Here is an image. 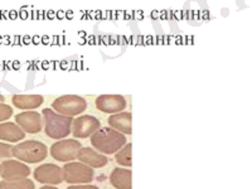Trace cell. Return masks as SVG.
Masks as SVG:
<instances>
[{"instance_id": "obj_1", "label": "cell", "mask_w": 252, "mask_h": 189, "mask_svg": "<svg viewBox=\"0 0 252 189\" xmlns=\"http://www.w3.org/2000/svg\"><path fill=\"white\" fill-rule=\"evenodd\" d=\"M91 145L103 155L116 154L126 145V136L112 127H102L91 136Z\"/></svg>"}, {"instance_id": "obj_2", "label": "cell", "mask_w": 252, "mask_h": 189, "mask_svg": "<svg viewBox=\"0 0 252 189\" xmlns=\"http://www.w3.org/2000/svg\"><path fill=\"white\" fill-rule=\"evenodd\" d=\"M42 115L44 119V132L48 138L62 140L71 134L73 118L58 114L52 109H44Z\"/></svg>"}, {"instance_id": "obj_3", "label": "cell", "mask_w": 252, "mask_h": 189, "mask_svg": "<svg viewBox=\"0 0 252 189\" xmlns=\"http://www.w3.org/2000/svg\"><path fill=\"white\" fill-rule=\"evenodd\" d=\"M47 154H48L47 146L37 140L23 141L12 148V157L28 164L43 161L47 158Z\"/></svg>"}, {"instance_id": "obj_4", "label": "cell", "mask_w": 252, "mask_h": 189, "mask_svg": "<svg viewBox=\"0 0 252 189\" xmlns=\"http://www.w3.org/2000/svg\"><path fill=\"white\" fill-rule=\"evenodd\" d=\"M87 106V101L77 94H64L56 98L52 103V107L56 112L71 118L86 111Z\"/></svg>"}, {"instance_id": "obj_5", "label": "cell", "mask_w": 252, "mask_h": 189, "mask_svg": "<svg viewBox=\"0 0 252 189\" xmlns=\"http://www.w3.org/2000/svg\"><path fill=\"white\" fill-rule=\"evenodd\" d=\"M63 181L68 184H89L94 179V172L91 166L77 161L67 163L62 168Z\"/></svg>"}, {"instance_id": "obj_6", "label": "cell", "mask_w": 252, "mask_h": 189, "mask_svg": "<svg viewBox=\"0 0 252 189\" xmlns=\"http://www.w3.org/2000/svg\"><path fill=\"white\" fill-rule=\"evenodd\" d=\"M81 148L80 141L75 139H62L51 146V155L57 161H72L77 158Z\"/></svg>"}, {"instance_id": "obj_7", "label": "cell", "mask_w": 252, "mask_h": 189, "mask_svg": "<svg viewBox=\"0 0 252 189\" xmlns=\"http://www.w3.org/2000/svg\"><path fill=\"white\" fill-rule=\"evenodd\" d=\"M100 121L91 115H82L80 118L73 119L72 123V135L77 139H86L92 136L100 129Z\"/></svg>"}, {"instance_id": "obj_8", "label": "cell", "mask_w": 252, "mask_h": 189, "mask_svg": "<svg viewBox=\"0 0 252 189\" xmlns=\"http://www.w3.org/2000/svg\"><path fill=\"white\" fill-rule=\"evenodd\" d=\"M31 174V168L22 161L6 159L3 163H0V177L3 181H17L28 178Z\"/></svg>"}, {"instance_id": "obj_9", "label": "cell", "mask_w": 252, "mask_h": 189, "mask_svg": "<svg viewBox=\"0 0 252 189\" xmlns=\"http://www.w3.org/2000/svg\"><path fill=\"white\" fill-rule=\"evenodd\" d=\"M96 109L105 114H118L127 106V101L121 94H101L94 101Z\"/></svg>"}, {"instance_id": "obj_10", "label": "cell", "mask_w": 252, "mask_h": 189, "mask_svg": "<svg viewBox=\"0 0 252 189\" xmlns=\"http://www.w3.org/2000/svg\"><path fill=\"white\" fill-rule=\"evenodd\" d=\"M34 179L42 184L56 186L63 182V173L58 165L55 164H43L35 168Z\"/></svg>"}, {"instance_id": "obj_11", "label": "cell", "mask_w": 252, "mask_h": 189, "mask_svg": "<svg viewBox=\"0 0 252 189\" xmlns=\"http://www.w3.org/2000/svg\"><path fill=\"white\" fill-rule=\"evenodd\" d=\"M15 123L28 134H37L42 130V115L37 111H24L15 115Z\"/></svg>"}, {"instance_id": "obj_12", "label": "cell", "mask_w": 252, "mask_h": 189, "mask_svg": "<svg viewBox=\"0 0 252 189\" xmlns=\"http://www.w3.org/2000/svg\"><path fill=\"white\" fill-rule=\"evenodd\" d=\"M77 159L81 163L86 164L91 168H103L109 163V158L101 154L92 148H81L77 154Z\"/></svg>"}, {"instance_id": "obj_13", "label": "cell", "mask_w": 252, "mask_h": 189, "mask_svg": "<svg viewBox=\"0 0 252 189\" xmlns=\"http://www.w3.org/2000/svg\"><path fill=\"white\" fill-rule=\"evenodd\" d=\"M12 102L17 109L33 110L43 105L44 97L42 94H14Z\"/></svg>"}, {"instance_id": "obj_14", "label": "cell", "mask_w": 252, "mask_h": 189, "mask_svg": "<svg viewBox=\"0 0 252 189\" xmlns=\"http://www.w3.org/2000/svg\"><path fill=\"white\" fill-rule=\"evenodd\" d=\"M26 138V132L14 123H0V140L18 143Z\"/></svg>"}, {"instance_id": "obj_15", "label": "cell", "mask_w": 252, "mask_h": 189, "mask_svg": "<svg viewBox=\"0 0 252 189\" xmlns=\"http://www.w3.org/2000/svg\"><path fill=\"white\" fill-rule=\"evenodd\" d=\"M131 170L127 168H115L110 174V183L116 189H131Z\"/></svg>"}, {"instance_id": "obj_16", "label": "cell", "mask_w": 252, "mask_h": 189, "mask_svg": "<svg viewBox=\"0 0 252 189\" xmlns=\"http://www.w3.org/2000/svg\"><path fill=\"white\" fill-rule=\"evenodd\" d=\"M109 125L112 129L123 132L124 135L131 134V114L130 112H118L109 118Z\"/></svg>"}, {"instance_id": "obj_17", "label": "cell", "mask_w": 252, "mask_h": 189, "mask_svg": "<svg viewBox=\"0 0 252 189\" xmlns=\"http://www.w3.org/2000/svg\"><path fill=\"white\" fill-rule=\"evenodd\" d=\"M0 189H34V183L28 178L17 181H1Z\"/></svg>"}, {"instance_id": "obj_18", "label": "cell", "mask_w": 252, "mask_h": 189, "mask_svg": "<svg viewBox=\"0 0 252 189\" xmlns=\"http://www.w3.org/2000/svg\"><path fill=\"white\" fill-rule=\"evenodd\" d=\"M131 149V144H126V145H124L123 148L116 153V155H115V160H116V163L120 164V165L130 168V166L132 165Z\"/></svg>"}, {"instance_id": "obj_19", "label": "cell", "mask_w": 252, "mask_h": 189, "mask_svg": "<svg viewBox=\"0 0 252 189\" xmlns=\"http://www.w3.org/2000/svg\"><path fill=\"white\" fill-rule=\"evenodd\" d=\"M13 116L12 106L6 105L5 102H0V123H4L5 120Z\"/></svg>"}, {"instance_id": "obj_20", "label": "cell", "mask_w": 252, "mask_h": 189, "mask_svg": "<svg viewBox=\"0 0 252 189\" xmlns=\"http://www.w3.org/2000/svg\"><path fill=\"white\" fill-rule=\"evenodd\" d=\"M12 157V145L5 143H0V160L9 159Z\"/></svg>"}, {"instance_id": "obj_21", "label": "cell", "mask_w": 252, "mask_h": 189, "mask_svg": "<svg viewBox=\"0 0 252 189\" xmlns=\"http://www.w3.org/2000/svg\"><path fill=\"white\" fill-rule=\"evenodd\" d=\"M67 189H100L96 186H69Z\"/></svg>"}, {"instance_id": "obj_22", "label": "cell", "mask_w": 252, "mask_h": 189, "mask_svg": "<svg viewBox=\"0 0 252 189\" xmlns=\"http://www.w3.org/2000/svg\"><path fill=\"white\" fill-rule=\"evenodd\" d=\"M39 189H58V188L57 187H53V186H43L42 188H39Z\"/></svg>"}, {"instance_id": "obj_23", "label": "cell", "mask_w": 252, "mask_h": 189, "mask_svg": "<svg viewBox=\"0 0 252 189\" xmlns=\"http://www.w3.org/2000/svg\"><path fill=\"white\" fill-rule=\"evenodd\" d=\"M4 101H5L4 96H1V94H0V102H4Z\"/></svg>"}]
</instances>
